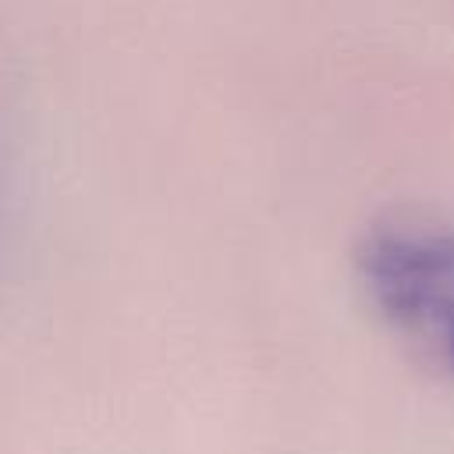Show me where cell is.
I'll return each mask as SVG.
<instances>
[{
	"mask_svg": "<svg viewBox=\"0 0 454 454\" xmlns=\"http://www.w3.org/2000/svg\"><path fill=\"white\" fill-rule=\"evenodd\" d=\"M355 273L411 358L454 383V227L422 216L383 220L362 234Z\"/></svg>",
	"mask_w": 454,
	"mask_h": 454,
	"instance_id": "1",
	"label": "cell"
}]
</instances>
